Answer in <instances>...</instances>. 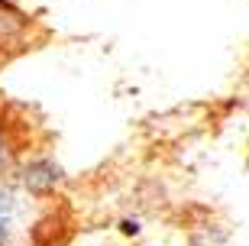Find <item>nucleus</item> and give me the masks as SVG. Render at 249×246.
<instances>
[{
    "instance_id": "f257e3e1",
    "label": "nucleus",
    "mask_w": 249,
    "mask_h": 246,
    "mask_svg": "<svg viewBox=\"0 0 249 246\" xmlns=\"http://www.w3.org/2000/svg\"><path fill=\"white\" fill-rule=\"evenodd\" d=\"M13 243V210H10V201L0 194V246Z\"/></svg>"
},
{
    "instance_id": "f03ea898",
    "label": "nucleus",
    "mask_w": 249,
    "mask_h": 246,
    "mask_svg": "<svg viewBox=\"0 0 249 246\" xmlns=\"http://www.w3.org/2000/svg\"><path fill=\"white\" fill-rule=\"evenodd\" d=\"M7 162H10V146H7V139H3V133H0V172L7 169Z\"/></svg>"
},
{
    "instance_id": "7ed1b4c3",
    "label": "nucleus",
    "mask_w": 249,
    "mask_h": 246,
    "mask_svg": "<svg viewBox=\"0 0 249 246\" xmlns=\"http://www.w3.org/2000/svg\"><path fill=\"white\" fill-rule=\"evenodd\" d=\"M3 29H7V19H3V10H0V39H3Z\"/></svg>"
}]
</instances>
